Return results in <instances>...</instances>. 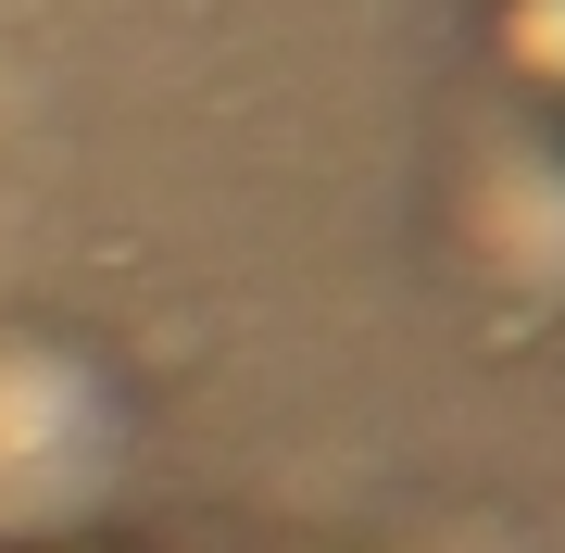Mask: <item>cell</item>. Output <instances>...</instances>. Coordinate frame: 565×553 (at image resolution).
I'll return each instance as SVG.
<instances>
[{
    "label": "cell",
    "mask_w": 565,
    "mask_h": 553,
    "mask_svg": "<svg viewBox=\"0 0 565 553\" xmlns=\"http://www.w3.org/2000/svg\"><path fill=\"white\" fill-rule=\"evenodd\" d=\"M102 466H114L102 377L63 365L51 340H0V503L13 515H63V503H88Z\"/></svg>",
    "instance_id": "6da1fadb"
}]
</instances>
